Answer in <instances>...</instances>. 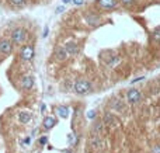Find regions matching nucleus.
<instances>
[{
	"label": "nucleus",
	"mask_w": 160,
	"mask_h": 153,
	"mask_svg": "<svg viewBox=\"0 0 160 153\" xmlns=\"http://www.w3.org/2000/svg\"><path fill=\"white\" fill-rule=\"evenodd\" d=\"M10 40L14 45H21V44H24L27 40V31L24 30V28H21V27L14 28V30L11 31Z\"/></svg>",
	"instance_id": "obj_1"
},
{
	"label": "nucleus",
	"mask_w": 160,
	"mask_h": 153,
	"mask_svg": "<svg viewBox=\"0 0 160 153\" xmlns=\"http://www.w3.org/2000/svg\"><path fill=\"white\" fill-rule=\"evenodd\" d=\"M90 89L91 86L87 80H77L76 83H74V91L77 94H86L90 91Z\"/></svg>",
	"instance_id": "obj_2"
},
{
	"label": "nucleus",
	"mask_w": 160,
	"mask_h": 153,
	"mask_svg": "<svg viewBox=\"0 0 160 153\" xmlns=\"http://www.w3.org/2000/svg\"><path fill=\"white\" fill-rule=\"evenodd\" d=\"M34 55H35V52H34V48L31 47V45H24V47H21L20 56H21V59L23 60L30 62V60H32Z\"/></svg>",
	"instance_id": "obj_3"
},
{
	"label": "nucleus",
	"mask_w": 160,
	"mask_h": 153,
	"mask_svg": "<svg viewBox=\"0 0 160 153\" xmlns=\"http://www.w3.org/2000/svg\"><path fill=\"white\" fill-rule=\"evenodd\" d=\"M13 45L11 40H7V38H3L0 40V52L4 53V55H10L13 52Z\"/></svg>",
	"instance_id": "obj_4"
},
{
	"label": "nucleus",
	"mask_w": 160,
	"mask_h": 153,
	"mask_svg": "<svg viewBox=\"0 0 160 153\" xmlns=\"http://www.w3.org/2000/svg\"><path fill=\"white\" fill-rule=\"evenodd\" d=\"M140 98H142V96H140L139 90H135V89L128 90V93H127V100H128V103L135 104V103H138Z\"/></svg>",
	"instance_id": "obj_5"
},
{
	"label": "nucleus",
	"mask_w": 160,
	"mask_h": 153,
	"mask_svg": "<svg viewBox=\"0 0 160 153\" xmlns=\"http://www.w3.org/2000/svg\"><path fill=\"white\" fill-rule=\"evenodd\" d=\"M97 4L104 10H112L117 7V0H97Z\"/></svg>",
	"instance_id": "obj_6"
},
{
	"label": "nucleus",
	"mask_w": 160,
	"mask_h": 153,
	"mask_svg": "<svg viewBox=\"0 0 160 153\" xmlns=\"http://www.w3.org/2000/svg\"><path fill=\"white\" fill-rule=\"evenodd\" d=\"M90 145L94 147V149H98V150H103L104 147H105V142H104L100 136H97V135L96 136H91Z\"/></svg>",
	"instance_id": "obj_7"
},
{
	"label": "nucleus",
	"mask_w": 160,
	"mask_h": 153,
	"mask_svg": "<svg viewBox=\"0 0 160 153\" xmlns=\"http://www.w3.org/2000/svg\"><path fill=\"white\" fill-rule=\"evenodd\" d=\"M34 86V77L32 76H24L21 79V87L24 90H30Z\"/></svg>",
	"instance_id": "obj_8"
},
{
	"label": "nucleus",
	"mask_w": 160,
	"mask_h": 153,
	"mask_svg": "<svg viewBox=\"0 0 160 153\" xmlns=\"http://www.w3.org/2000/svg\"><path fill=\"white\" fill-rule=\"evenodd\" d=\"M55 56H56L59 60H65V59H66V58H67V51L65 49V47L56 48V51H55Z\"/></svg>",
	"instance_id": "obj_9"
},
{
	"label": "nucleus",
	"mask_w": 160,
	"mask_h": 153,
	"mask_svg": "<svg viewBox=\"0 0 160 153\" xmlns=\"http://www.w3.org/2000/svg\"><path fill=\"white\" fill-rule=\"evenodd\" d=\"M86 21L90 24V25H97V24L100 23V18H98V16H97V14L89 13V14H86Z\"/></svg>",
	"instance_id": "obj_10"
},
{
	"label": "nucleus",
	"mask_w": 160,
	"mask_h": 153,
	"mask_svg": "<svg viewBox=\"0 0 160 153\" xmlns=\"http://www.w3.org/2000/svg\"><path fill=\"white\" fill-rule=\"evenodd\" d=\"M55 125H56V120L53 117H45V120H44V128L45 129H51Z\"/></svg>",
	"instance_id": "obj_11"
},
{
	"label": "nucleus",
	"mask_w": 160,
	"mask_h": 153,
	"mask_svg": "<svg viewBox=\"0 0 160 153\" xmlns=\"http://www.w3.org/2000/svg\"><path fill=\"white\" fill-rule=\"evenodd\" d=\"M31 114L27 113V111H21L20 114H18V121H20L21 124H28L31 121Z\"/></svg>",
	"instance_id": "obj_12"
},
{
	"label": "nucleus",
	"mask_w": 160,
	"mask_h": 153,
	"mask_svg": "<svg viewBox=\"0 0 160 153\" xmlns=\"http://www.w3.org/2000/svg\"><path fill=\"white\" fill-rule=\"evenodd\" d=\"M104 122H105V125H110V127H117L118 125V121H117V118L114 115H105L104 117Z\"/></svg>",
	"instance_id": "obj_13"
},
{
	"label": "nucleus",
	"mask_w": 160,
	"mask_h": 153,
	"mask_svg": "<svg viewBox=\"0 0 160 153\" xmlns=\"http://www.w3.org/2000/svg\"><path fill=\"white\" fill-rule=\"evenodd\" d=\"M56 114L60 118H67V115H69V108H67L66 105H59L56 108Z\"/></svg>",
	"instance_id": "obj_14"
},
{
	"label": "nucleus",
	"mask_w": 160,
	"mask_h": 153,
	"mask_svg": "<svg viewBox=\"0 0 160 153\" xmlns=\"http://www.w3.org/2000/svg\"><path fill=\"white\" fill-rule=\"evenodd\" d=\"M65 49L67 51V53H72V55H74V53H77V51H79V48H77V45L74 42H72V41H69V42L65 45Z\"/></svg>",
	"instance_id": "obj_15"
},
{
	"label": "nucleus",
	"mask_w": 160,
	"mask_h": 153,
	"mask_svg": "<svg viewBox=\"0 0 160 153\" xmlns=\"http://www.w3.org/2000/svg\"><path fill=\"white\" fill-rule=\"evenodd\" d=\"M118 62H120V58L115 56V55H114V56H111V58H108V59L105 60V63L108 65V66H114V65H117Z\"/></svg>",
	"instance_id": "obj_16"
},
{
	"label": "nucleus",
	"mask_w": 160,
	"mask_h": 153,
	"mask_svg": "<svg viewBox=\"0 0 160 153\" xmlns=\"http://www.w3.org/2000/svg\"><path fill=\"white\" fill-rule=\"evenodd\" d=\"M10 3L16 7H21L25 4V0H10Z\"/></svg>",
	"instance_id": "obj_17"
},
{
	"label": "nucleus",
	"mask_w": 160,
	"mask_h": 153,
	"mask_svg": "<svg viewBox=\"0 0 160 153\" xmlns=\"http://www.w3.org/2000/svg\"><path fill=\"white\" fill-rule=\"evenodd\" d=\"M38 143H40L41 146L47 145V143H48V138H47V136H41V138H40V140H38Z\"/></svg>",
	"instance_id": "obj_18"
},
{
	"label": "nucleus",
	"mask_w": 160,
	"mask_h": 153,
	"mask_svg": "<svg viewBox=\"0 0 160 153\" xmlns=\"http://www.w3.org/2000/svg\"><path fill=\"white\" fill-rule=\"evenodd\" d=\"M93 131H94L96 133H101V132H103V129H101V124H97L96 127H94Z\"/></svg>",
	"instance_id": "obj_19"
},
{
	"label": "nucleus",
	"mask_w": 160,
	"mask_h": 153,
	"mask_svg": "<svg viewBox=\"0 0 160 153\" xmlns=\"http://www.w3.org/2000/svg\"><path fill=\"white\" fill-rule=\"evenodd\" d=\"M94 117H96V113H94L93 110H91V111H89V113H87V118H89V120H93Z\"/></svg>",
	"instance_id": "obj_20"
},
{
	"label": "nucleus",
	"mask_w": 160,
	"mask_h": 153,
	"mask_svg": "<svg viewBox=\"0 0 160 153\" xmlns=\"http://www.w3.org/2000/svg\"><path fill=\"white\" fill-rule=\"evenodd\" d=\"M153 37H154V40L160 41V30H156V31H154V34H153Z\"/></svg>",
	"instance_id": "obj_21"
},
{
	"label": "nucleus",
	"mask_w": 160,
	"mask_h": 153,
	"mask_svg": "<svg viewBox=\"0 0 160 153\" xmlns=\"http://www.w3.org/2000/svg\"><path fill=\"white\" fill-rule=\"evenodd\" d=\"M73 2V4H76V6H82V4L84 3V0H72Z\"/></svg>",
	"instance_id": "obj_22"
},
{
	"label": "nucleus",
	"mask_w": 160,
	"mask_h": 153,
	"mask_svg": "<svg viewBox=\"0 0 160 153\" xmlns=\"http://www.w3.org/2000/svg\"><path fill=\"white\" fill-rule=\"evenodd\" d=\"M121 2H122L124 4H127V6H128V4H132L133 3V0H121Z\"/></svg>",
	"instance_id": "obj_23"
},
{
	"label": "nucleus",
	"mask_w": 160,
	"mask_h": 153,
	"mask_svg": "<svg viewBox=\"0 0 160 153\" xmlns=\"http://www.w3.org/2000/svg\"><path fill=\"white\" fill-rule=\"evenodd\" d=\"M152 153H160V146H156V147H153V150H152Z\"/></svg>",
	"instance_id": "obj_24"
},
{
	"label": "nucleus",
	"mask_w": 160,
	"mask_h": 153,
	"mask_svg": "<svg viewBox=\"0 0 160 153\" xmlns=\"http://www.w3.org/2000/svg\"><path fill=\"white\" fill-rule=\"evenodd\" d=\"M63 10H65V7H63V6H60V7H58V9H56V13H62Z\"/></svg>",
	"instance_id": "obj_25"
},
{
	"label": "nucleus",
	"mask_w": 160,
	"mask_h": 153,
	"mask_svg": "<svg viewBox=\"0 0 160 153\" xmlns=\"http://www.w3.org/2000/svg\"><path fill=\"white\" fill-rule=\"evenodd\" d=\"M30 142H31V138H25L24 139V145H30Z\"/></svg>",
	"instance_id": "obj_26"
},
{
	"label": "nucleus",
	"mask_w": 160,
	"mask_h": 153,
	"mask_svg": "<svg viewBox=\"0 0 160 153\" xmlns=\"http://www.w3.org/2000/svg\"><path fill=\"white\" fill-rule=\"evenodd\" d=\"M45 110H47V107H45V104H42V105H41V113H44Z\"/></svg>",
	"instance_id": "obj_27"
},
{
	"label": "nucleus",
	"mask_w": 160,
	"mask_h": 153,
	"mask_svg": "<svg viewBox=\"0 0 160 153\" xmlns=\"http://www.w3.org/2000/svg\"><path fill=\"white\" fill-rule=\"evenodd\" d=\"M48 35V28H45V30H44V37H47Z\"/></svg>",
	"instance_id": "obj_28"
},
{
	"label": "nucleus",
	"mask_w": 160,
	"mask_h": 153,
	"mask_svg": "<svg viewBox=\"0 0 160 153\" xmlns=\"http://www.w3.org/2000/svg\"><path fill=\"white\" fill-rule=\"evenodd\" d=\"M62 2H63L65 4H67V3H70V2H72V0H62Z\"/></svg>",
	"instance_id": "obj_29"
},
{
	"label": "nucleus",
	"mask_w": 160,
	"mask_h": 153,
	"mask_svg": "<svg viewBox=\"0 0 160 153\" xmlns=\"http://www.w3.org/2000/svg\"><path fill=\"white\" fill-rule=\"evenodd\" d=\"M35 153H40V152H35Z\"/></svg>",
	"instance_id": "obj_30"
},
{
	"label": "nucleus",
	"mask_w": 160,
	"mask_h": 153,
	"mask_svg": "<svg viewBox=\"0 0 160 153\" xmlns=\"http://www.w3.org/2000/svg\"><path fill=\"white\" fill-rule=\"evenodd\" d=\"M67 153H72V152H67Z\"/></svg>",
	"instance_id": "obj_31"
}]
</instances>
